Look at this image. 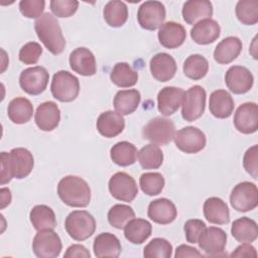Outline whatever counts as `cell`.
<instances>
[{
  "label": "cell",
  "mask_w": 258,
  "mask_h": 258,
  "mask_svg": "<svg viewBox=\"0 0 258 258\" xmlns=\"http://www.w3.org/2000/svg\"><path fill=\"white\" fill-rule=\"evenodd\" d=\"M34 165L32 153L22 147L1 152V185L8 183L12 178L22 179L30 174Z\"/></svg>",
  "instance_id": "6da1fadb"
},
{
  "label": "cell",
  "mask_w": 258,
  "mask_h": 258,
  "mask_svg": "<svg viewBox=\"0 0 258 258\" xmlns=\"http://www.w3.org/2000/svg\"><path fill=\"white\" fill-rule=\"evenodd\" d=\"M57 196L69 207L85 208L91 201V188L84 178L67 175L57 183Z\"/></svg>",
  "instance_id": "7a4b0ae2"
},
{
  "label": "cell",
  "mask_w": 258,
  "mask_h": 258,
  "mask_svg": "<svg viewBox=\"0 0 258 258\" xmlns=\"http://www.w3.org/2000/svg\"><path fill=\"white\" fill-rule=\"evenodd\" d=\"M34 29L39 40L49 52L56 55L63 51L66 39L56 18L50 13H44L34 22Z\"/></svg>",
  "instance_id": "3957f363"
},
{
  "label": "cell",
  "mask_w": 258,
  "mask_h": 258,
  "mask_svg": "<svg viewBox=\"0 0 258 258\" xmlns=\"http://www.w3.org/2000/svg\"><path fill=\"white\" fill-rule=\"evenodd\" d=\"M64 228L71 238L84 241L95 233L96 221L87 211H73L66 218Z\"/></svg>",
  "instance_id": "277c9868"
},
{
  "label": "cell",
  "mask_w": 258,
  "mask_h": 258,
  "mask_svg": "<svg viewBox=\"0 0 258 258\" xmlns=\"http://www.w3.org/2000/svg\"><path fill=\"white\" fill-rule=\"evenodd\" d=\"M50 91L57 101L72 102L77 99L80 93L79 79L68 71H58L52 77Z\"/></svg>",
  "instance_id": "5b68a950"
},
{
  "label": "cell",
  "mask_w": 258,
  "mask_h": 258,
  "mask_svg": "<svg viewBox=\"0 0 258 258\" xmlns=\"http://www.w3.org/2000/svg\"><path fill=\"white\" fill-rule=\"evenodd\" d=\"M175 134L174 123L164 117H155L148 121L143 127L142 136L144 139L156 145L169 143Z\"/></svg>",
  "instance_id": "8992f818"
},
{
  "label": "cell",
  "mask_w": 258,
  "mask_h": 258,
  "mask_svg": "<svg viewBox=\"0 0 258 258\" xmlns=\"http://www.w3.org/2000/svg\"><path fill=\"white\" fill-rule=\"evenodd\" d=\"M206 91L202 86L196 85L184 92L181 102V116L187 122L202 117L206 107Z\"/></svg>",
  "instance_id": "52a82bcc"
},
{
  "label": "cell",
  "mask_w": 258,
  "mask_h": 258,
  "mask_svg": "<svg viewBox=\"0 0 258 258\" xmlns=\"http://www.w3.org/2000/svg\"><path fill=\"white\" fill-rule=\"evenodd\" d=\"M230 203L234 210L246 213L258 205V189L255 183L242 181L234 186L230 195Z\"/></svg>",
  "instance_id": "ba28073f"
},
{
  "label": "cell",
  "mask_w": 258,
  "mask_h": 258,
  "mask_svg": "<svg viewBox=\"0 0 258 258\" xmlns=\"http://www.w3.org/2000/svg\"><path fill=\"white\" fill-rule=\"evenodd\" d=\"M175 146L182 152L195 154L203 150L207 143L205 133L194 126H186L175 132L173 137Z\"/></svg>",
  "instance_id": "9c48e42d"
},
{
  "label": "cell",
  "mask_w": 258,
  "mask_h": 258,
  "mask_svg": "<svg viewBox=\"0 0 258 258\" xmlns=\"http://www.w3.org/2000/svg\"><path fill=\"white\" fill-rule=\"evenodd\" d=\"M61 248L60 238L53 230L38 231L32 241V251L38 258H55Z\"/></svg>",
  "instance_id": "30bf717a"
},
{
  "label": "cell",
  "mask_w": 258,
  "mask_h": 258,
  "mask_svg": "<svg viewBox=\"0 0 258 258\" xmlns=\"http://www.w3.org/2000/svg\"><path fill=\"white\" fill-rule=\"evenodd\" d=\"M49 80V74L45 68L35 66L23 70L19 76L20 88L28 95L36 96L44 92Z\"/></svg>",
  "instance_id": "8fae6325"
},
{
  "label": "cell",
  "mask_w": 258,
  "mask_h": 258,
  "mask_svg": "<svg viewBox=\"0 0 258 258\" xmlns=\"http://www.w3.org/2000/svg\"><path fill=\"white\" fill-rule=\"evenodd\" d=\"M108 188L114 199L126 203L132 202L138 194V187L135 179L123 171L116 172L111 176Z\"/></svg>",
  "instance_id": "7c38bea8"
},
{
  "label": "cell",
  "mask_w": 258,
  "mask_h": 258,
  "mask_svg": "<svg viewBox=\"0 0 258 258\" xmlns=\"http://www.w3.org/2000/svg\"><path fill=\"white\" fill-rule=\"evenodd\" d=\"M165 17V7L159 1H145L138 8L137 20L143 29H157L163 24Z\"/></svg>",
  "instance_id": "4fadbf2b"
},
{
  "label": "cell",
  "mask_w": 258,
  "mask_h": 258,
  "mask_svg": "<svg viewBox=\"0 0 258 258\" xmlns=\"http://www.w3.org/2000/svg\"><path fill=\"white\" fill-rule=\"evenodd\" d=\"M226 232L218 227L205 228L201 233L198 244L208 256H222L227 245Z\"/></svg>",
  "instance_id": "5bb4252c"
},
{
  "label": "cell",
  "mask_w": 258,
  "mask_h": 258,
  "mask_svg": "<svg viewBox=\"0 0 258 258\" xmlns=\"http://www.w3.org/2000/svg\"><path fill=\"white\" fill-rule=\"evenodd\" d=\"M225 83L232 93L241 95L251 90L254 78L247 68L242 66H232L228 69L225 75Z\"/></svg>",
  "instance_id": "9a60e30c"
},
{
  "label": "cell",
  "mask_w": 258,
  "mask_h": 258,
  "mask_svg": "<svg viewBox=\"0 0 258 258\" xmlns=\"http://www.w3.org/2000/svg\"><path fill=\"white\" fill-rule=\"evenodd\" d=\"M234 125L243 134H252L258 129V106L247 102L240 105L234 115Z\"/></svg>",
  "instance_id": "2e32d148"
},
{
  "label": "cell",
  "mask_w": 258,
  "mask_h": 258,
  "mask_svg": "<svg viewBox=\"0 0 258 258\" xmlns=\"http://www.w3.org/2000/svg\"><path fill=\"white\" fill-rule=\"evenodd\" d=\"M71 69L85 77L94 76L97 72L96 58L93 52L86 47H78L74 49L70 54Z\"/></svg>",
  "instance_id": "e0dca14e"
},
{
  "label": "cell",
  "mask_w": 258,
  "mask_h": 258,
  "mask_svg": "<svg viewBox=\"0 0 258 258\" xmlns=\"http://www.w3.org/2000/svg\"><path fill=\"white\" fill-rule=\"evenodd\" d=\"M152 77L159 82H167L171 80L177 70L174 58L165 52H159L153 55L149 63Z\"/></svg>",
  "instance_id": "ac0fdd59"
},
{
  "label": "cell",
  "mask_w": 258,
  "mask_h": 258,
  "mask_svg": "<svg viewBox=\"0 0 258 258\" xmlns=\"http://www.w3.org/2000/svg\"><path fill=\"white\" fill-rule=\"evenodd\" d=\"M147 215L148 218L154 223L159 225H167L175 220L177 210L170 200L160 198L152 201L149 204Z\"/></svg>",
  "instance_id": "d6986e66"
},
{
  "label": "cell",
  "mask_w": 258,
  "mask_h": 258,
  "mask_svg": "<svg viewBox=\"0 0 258 258\" xmlns=\"http://www.w3.org/2000/svg\"><path fill=\"white\" fill-rule=\"evenodd\" d=\"M34 121L40 130L52 131L58 126L60 121L58 106L52 101L41 103L36 109Z\"/></svg>",
  "instance_id": "ffe728a7"
},
{
  "label": "cell",
  "mask_w": 258,
  "mask_h": 258,
  "mask_svg": "<svg viewBox=\"0 0 258 258\" xmlns=\"http://www.w3.org/2000/svg\"><path fill=\"white\" fill-rule=\"evenodd\" d=\"M158 40L165 48L173 49L180 46L186 37L185 28L177 22L167 21L163 23L158 30Z\"/></svg>",
  "instance_id": "44dd1931"
},
{
  "label": "cell",
  "mask_w": 258,
  "mask_h": 258,
  "mask_svg": "<svg viewBox=\"0 0 258 258\" xmlns=\"http://www.w3.org/2000/svg\"><path fill=\"white\" fill-rule=\"evenodd\" d=\"M184 91L176 87H164L157 95V108L163 116L174 114L181 105Z\"/></svg>",
  "instance_id": "7402d4cb"
},
{
  "label": "cell",
  "mask_w": 258,
  "mask_h": 258,
  "mask_svg": "<svg viewBox=\"0 0 258 258\" xmlns=\"http://www.w3.org/2000/svg\"><path fill=\"white\" fill-rule=\"evenodd\" d=\"M221 33V27L219 23L212 19L207 18L199 21L194 25L190 29V37L191 39L202 45L210 44L218 39Z\"/></svg>",
  "instance_id": "603a6c76"
},
{
  "label": "cell",
  "mask_w": 258,
  "mask_h": 258,
  "mask_svg": "<svg viewBox=\"0 0 258 258\" xmlns=\"http://www.w3.org/2000/svg\"><path fill=\"white\" fill-rule=\"evenodd\" d=\"M96 126L102 136L113 138L122 133L125 128V120L123 116L117 112L106 111L100 114Z\"/></svg>",
  "instance_id": "cb8c5ba5"
},
{
  "label": "cell",
  "mask_w": 258,
  "mask_h": 258,
  "mask_svg": "<svg viewBox=\"0 0 258 258\" xmlns=\"http://www.w3.org/2000/svg\"><path fill=\"white\" fill-rule=\"evenodd\" d=\"M234 100L226 90H216L210 95L209 109L212 115L219 119L229 118L234 111Z\"/></svg>",
  "instance_id": "d4e9b609"
},
{
  "label": "cell",
  "mask_w": 258,
  "mask_h": 258,
  "mask_svg": "<svg viewBox=\"0 0 258 258\" xmlns=\"http://www.w3.org/2000/svg\"><path fill=\"white\" fill-rule=\"evenodd\" d=\"M181 14L187 24H196L203 19L211 18L213 5L208 0H188L183 4Z\"/></svg>",
  "instance_id": "484cf974"
},
{
  "label": "cell",
  "mask_w": 258,
  "mask_h": 258,
  "mask_svg": "<svg viewBox=\"0 0 258 258\" xmlns=\"http://www.w3.org/2000/svg\"><path fill=\"white\" fill-rule=\"evenodd\" d=\"M204 216L208 222L216 225H225L230 222V212L227 204L220 198L211 197L203 207Z\"/></svg>",
  "instance_id": "4316f807"
},
{
  "label": "cell",
  "mask_w": 258,
  "mask_h": 258,
  "mask_svg": "<svg viewBox=\"0 0 258 258\" xmlns=\"http://www.w3.org/2000/svg\"><path fill=\"white\" fill-rule=\"evenodd\" d=\"M242 41L237 36H228L222 39L214 50V58L220 64L232 62L242 50Z\"/></svg>",
  "instance_id": "83f0119b"
},
{
  "label": "cell",
  "mask_w": 258,
  "mask_h": 258,
  "mask_svg": "<svg viewBox=\"0 0 258 258\" xmlns=\"http://www.w3.org/2000/svg\"><path fill=\"white\" fill-rule=\"evenodd\" d=\"M93 250L96 257L116 258L121 253V243L114 234L101 233L94 240Z\"/></svg>",
  "instance_id": "f1b7e54d"
},
{
  "label": "cell",
  "mask_w": 258,
  "mask_h": 258,
  "mask_svg": "<svg viewBox=\"0 0 258 258\" xmlns=\"http://www.w3.org/2000/svg\"><path fill=\"white\" fill-rule=\"evenodd\" d=\"M141 96L139 91L135 89L118 91L114 97L113 105L117 113L120 115H130L139 106Z\"/></svg>",
  "instance_id": "f546056e"
},
{
  "label": "cell",
  "mask_w": 258,
  "mask_h": 258,
  "mask_svg": "<svg viewBox=\"0 0 258 258\" xmlns=\"http://www.w3.org/2000/svg\"><path fill=\"white\" fill-rule=\"evenodd\" d=\"M29 219L36 231L53 230L56 227L55 214L46 205L34 206L29 213Z\"/></svg>",
  "instance_id": "4dcf8cb0"
},
{
  "label": "cell",
  "mask_w": 258,
  "mask_h": 258,
  "mask_svg": "<svg viewBox=\"0 0 258 258\" xmlns=\"http://www.w3.org/2000/svg\"><path fill=\"white\" fill-rule=\"evenodd\" d=\"M231 234L240 243H252L258 237L257 223L247 217L239 218L233 222Z\"/></svg>",
  "instance_id": "1f68e13d"
},
{
  "label": "cell",
  "mask_w": 258,
  "mask_h": 258,
  "mask_svg": "<svg viewBox=\"0 0 258 258\" xmlns=\"http://www.w3.org/2000/svg\"><path fill=\"white\" fill-rule=\"evenodd\" d=\"M152 226L145 219H132L124 227V236L132 244H142L151 235Z\"/></svg>",
  "instance_id": "d6a6232c"
},
{
  "label": "cell",
  "mask_w": 258,
  "mask_h": 258,
  "mask_svg": "<svg viewBox=\"0 0 258 258\" xmlns=\"http://www.w3.org/2000/svg\"><path fill=\"white\" fill-rule=\"evenodd\" d=\"M8 118L15 124H24L30 121L33 115V105L24 97L13 99L7 108Z\"/></svg>",
  "instance_id": "836d02e7"
},
{
  "label": "cell",
  "mask_w": 258,
  "mask_h": 258,
  "mask_svg": "<svg viewBox=\"0 0 258 258\" xmlns=\"http://www.w3.org/2000/svg\"><path fill=\"white\" fill-rule=\"evenodd\" d=\"M138 155L137 148L128 141H120L112 146L110 157L119 166H129L135 163Z\"/></svg>",
  "instance_id": "e575fe53"
},
{
  "label": "cell",
  "mask_w": 258,
  "mask_h": 258,
  "mask_svg": "<svg viewBox=\"0 0 258 258\" xmlns=\"http://www.w3.org/2000/svg\"><path fill=\"white\" fill-rule=\"evenodd\" d=\"M105 21L111 27H121L128 18V8L123 1H109L103 10Z\"/></svg>",
  "instance_id": "d590c367"
},
{
  "label": "cell",
  "mask_w": 258,
  "mask_h": 258,
  "mask_svg": "<svg viewBox=\"0 0 258 258\" xmlns=\"http://www.w3.org/2000/svg\"><path fill=\"white\" fill-rule=\"evenodd\" d=\"M110 79L119 88H130L136 85L138 73L127 62H117L110 74Z\"/></svg>",
  "instance_id": "8d00e7d4"
},
{
  "label": "cell",
  "mask_w": 258,
  "mask_h": 258,
  "mask_svg": "<svg viewBox=\"0 0 258 258\" xmlns=\"http://www.w3.org/2000/svg\"><path fill=\"white\" fill-rule=\"evenodd\" d=\"M182 70L185 77L194 81H199L207 75L209 71V61L202 54H190L184 60Z\"/></svg>",
  "instance_id": "74e56055"
},
{
  "label": "cell",
  "mask_w": 258,
  "mask_h": 258,
  "mask_svg": "<svg viewBox=\"0 0 258 258\" xmlns=\"http://www.w3.org/2000/svg\"><path fill=\"white\" fill-rule=\"evenodd\" d=\"M138 161L144 169H156L163 162V152L153 143L143 146L138 152Z\"/></svg>",
  "instance_id": "f35d334b"
},
{
  "label": "cell",
  "mask_w": 258,
  "mask_h": 258,
  "mask_svg": "<svg viewBox=\"0 0 258 258\" xmlns=\"http://www.w3.org/2000/svg\"><path fill=\"white\" fill-rule=\"evenodd\" d=\"M108 222L116 229H124L126 224L135 218V213L130 206L117 204L114 205L108 212Z\"/></svg>",
  "instance_id": "ab89813d"
},
{
  "label": "cell",
  "mask_w": 258,
  "mask_h": 258,
  "mask_svg": "<svg viewBox=\"0 0 258 258\" xmlns=\"http://www.w3.org/2000/svg\"><path fill=\"white\" fill-rule=\"evenodd\" d=\"M238 20L245 25H254L258 22V1L240 0L235 8Z\"/></svg>",
  "instance_id": "60d3db41"
},
{
  "label": "cell",
  "mask_w": 258,
  "mask_h": 258,
  "mask_svg": "<svg viewBox=\"0 0 258 258\" xmlns=\"http://www.w3.org/2000/svg\"><path fill=\"white\" fill-rule=\"evenodd\" d=\"M164 177L159 172H145L139 178V185L147 196H157L164 187Z\"/></svg>",
  "instance_id": "b9f144b4"
},
{
  "label": "cell",
  "mask_w": 258,
  "mask_h": 258,
  "mask_svg": "<svg viewBox=\"0 0 258 258\" xmlns=\"http://www.w3.org/2000/svg\"><path fill=\"white\" fill-rule=\"evenodd\" d=\"M172 255V245L163 238L152 239L143 250L145 258H170Z\"/></svg>",
  "instance_id": "7bdbcfd3"
},
{
  "label": "cell",
  "mask_w": 258,
  "mask_h": 258,
  "mask_svg": "<svg viewBox=\"0 0 258 258\" xmlns=\"http://www.w3.org/2000/svg\"><path fill=\"white\" fill-rule=\"evenodd\" d=\"M42 53V47L38 42L29 41L19 50V60L24 64H35Z\"/></svg>",
  "instance_id": "ee69618b"
},
{
  "label": "cell",
  "mask_w": 258,
  "mask_h": 258,
  "mask_svg": "<svg viewBox=\"0 0 258 258\" xmlns=\"http://www.w3.org/2000/svg\"><path fill=\"white\" fill-rule=\"evenodd\" d=\"M49 6L56 17H70L78 10L79 2L76 0H51Z\"/></svg>",
  "instance_id": "f6af8a7d"
},
{
  "label": "cell",
  "mask_w": 258,
  "mask_h": 258,
  "mask_svg": "<svg viewBox=\"0 0 258 258\" xmlns=\"http://www.w3.org/2000/svg\"><path fill=\"white\" fill-rule=\"evenodd\" d=\"M44 5L43 0H22L19 2V10L24 17L38 19L42 16Z\"/></svg>",
  "instance_id": "bcb514c9"
},
{
  "label": "cell",
  "mask_w": 258,
  "mask_h": 258,
  "mask_svg": "<svg viewBox=\"0 0 258 258\" xmlns=\"http://www.w3.org/2000/svg\"><path fill=\"white\" fill-rule=\"evenodd\" d=\"M244 169L253 177L258 176V145L255 144L248 148L243 157Z\"/></svg>",
  "instance_id": "7dc6e473"
},
{
  "label": "cell",
  "mask_w": 258,
  "mask_h": 258,
  "mask_svg": "<svg viewBox=\"0 0 258 258\" xmlns=\"http://www.w3.org/2000/svg\"><path fill=\"white\" fill-rule=\"evenodd\" d=\"M205 228H206V224L202 220H199V219L187 220L184 223V227H183L186 241L190 244L198 243L199 237Z\"/></svg>",
  "instance_id": "c3c4849f"
},
{
  "label": "cell",
  "mask_w": 258,
  "mask_h": 258,
  "mask_svg": "<svg viewBox=\"0 0 258 258\" xmlns=\"http://www.w3.org/2000/svg\"><path fill=\"white\" fill-rule=\"evenodd\" d=\"M90 256H91V254L88 251V249L85 246L80 245V244L71 245L67 249V251H66V253L63 255V257H66V258H75V257L76 258H80V257H82V258H90Z\"/></svg>",
  "instance_id": "681fc988"
},
{
  "label": "cell",
  "mask_w": 258,
  "mask_h": 258,
  "mask_svg": "<svg viewBox=\"0 0 258 258\" xmlns=\"http://www.w3.org/2000/svg\"><path fill=\"white\" fill-rule=\"evenodd\" d=\"M231 257H256L257 252L255 247L250 245V243H242L238 246L230 255Z\"/></svg>",
  "instance_id": "f907efd6"
},
{
  "label": "cell",
  "mask_w": 258,
  "mask_h": 258,
  "mask_svg": "<svg viewBox=\"0 0 258 258\" xmlns=\"http://www.w3.org/2000/svg\"><path fill=\"white\" fill-rule=\"evenodd\" d=\"M203 254L196 249L195 247L188 245H179L176 250L174 257L175 258H184V257H202Z\"/></svg>",
  "instance_id": "816d5d0a"
},
{
  "label": "cell",
  "mask_w": 258,
  "mask_h": 258,
  "mask_svg": "<svg viewBox=\"0 0 258 258\" xmlns=\"http://www.w3.org/2000/svg\"><path fill=\"white\" fill-rule=\"evenodd\" d=\"M11 202V192L9 188L2 187L1 188V209L7 207Z\"/></svg>",
  "instance_id": "f5cc1de1"
}]
</instances>
